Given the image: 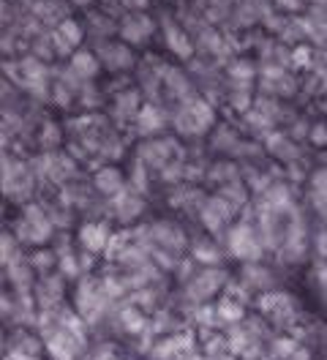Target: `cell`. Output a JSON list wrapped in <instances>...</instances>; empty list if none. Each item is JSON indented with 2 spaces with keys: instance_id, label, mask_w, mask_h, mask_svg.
Returning a JSON list of instances; mask_svg holds the SVG:
<instances>
[{
  "instance_id": "obj_23",
  "label": "cell",
  "mask_w": 327,
  "mask_h": 360,
  "mask_svg": "<svg viewBox=\"0 0 327 360\" xmlns=\"http://www.w3.org/2000/svg\"><path fill=\"white\" fill-rule=\"evenodd\" d=\"M259 207L264 210H276V213H289L295 207V200H292V191L286 183H278L273 180L264 191L259 194Z\"/></svg>"
},
{
  "instance_id": "obj_5",
  "label": "cell",
  "mask_w": 327,
  "mask_h": 360,
  "mask_svg": "<svg viewBox=\"0 0 327 360\" xmlns=\"http://www.w3.org/2000/svg\"><path fill=\"white\" fill-rule=\"evenodd\" d=\"M177 158H183V150H180L177 139H172V136H148L136 148V161H142L145 167L158 169V172L164 167H169L172 161H177Z\"/></svg>"
},
{
  "instance_id": "obj_45",
  "label": "cell",
  "mask_w": 327,
  "mask_h": 360,
  "mask_svg": "<svg viewBox=\"0 0 327 360\" xmlns=\"http://www.w3.org/2000/svg\"><path fill=\"white\" fill-rule=\"evenodd\" d=\"M308 139H311L316 148L327 145V120H319V123H314V126H311V134H308Z\"/></svg>"
},
{
  "instance_id": "obj_6",
  "label": "cell",
  "mask_w": 327,
  "mask_h": 360,
  "mask_svg": "<svg viewBox=\"0 0 327 360\" xmlns=\"http://www.w3.org/2000/svg\"><path fill=\"white\" fill-rule=\"evenodd\" d=\"M158 20L150 17L148 11H126L120 17V30L117 39H123L131 46H145L153 41V36L158 33Z\"/></svg>"
},
{
  "instance_id": "obj_9",
  "label": "cell",
  "mask_w": 327,
  "mask_h": 360,
  "mask_svg": "<svg viewBox=\"0 0 327 360\" xmlns=\"http://www.w3.org/2000/svg\"><path fill=\"white\" fill-rule=\"evenodd\" d=\"M44 344H46L49 355L55 360H74L77 352L82 349V333H77L68 325L58 322V325L44 330Z\"/></svg>"
},
{
  "instance_id": "obj_50",
  "label": "cell",
  "mask_w": 327,
  "mask_h": 360,
  "mask_svg": "<svg viewBox=\"0 0 327 360\" xmlns=\"http://www.w3.org/2000/svg\"><path fill=\"white\" fill-rule=\"evenodd\" d=\"M8 360H39V355H30V352H22V349H11V358Z\"/></svg>"
},
{
  "instance_id": "obj_2",
  "label": "cell",
  "mask_w": 327,
  "mask_h": 360,
  "mask_svg": "<svg viewBox=\"0 0 327 360\" xmlns=\"http://www.w3.org/2000/svg\"><path fill=\"white\" fill-rule=\"evenodd\" d=\"M55 221L49 219V210L39 202H27L22 207L20 219L14 224V238L27 246H46L55 235Z\"/></svg>"
},
{
  "instance_id": "obj_37",
  "label": "cell",
  "mask_w": 327,
  "mask_h": 360,
  "mask_svg": "<svg viewBox=\"0 0 327 360\" xmlns=\"http://www.w3.org/2000/svg\"><path fill=\"white\" fill-rule=\"evenodd\" d=\"M305 257V240H297V238H286L278 248V259L283 265H295Z\"/></svg>"
},
{
  "instance_id": "obj_38",
  "label": "cell",
  "mask_w": 327,
  "mask_h": 360,
  "mask_svg": "<svg viewBox=\"0 0 327 360\" xmlns=\"http://www.w3.org/2000/svg\"><path fill=\"white\" fill-rule=\"evenodd\" d=\"M216 316L218 319H224V322H238V319H243V306H240L235 297L226 295V297L216 306Z\"/></svg>"
},
{
  "instance_id": "obj_28",
  "label": "cell",
  "mask_w": 327,
  "mask_h": 360,
  "mask_svg": "<svg viewBox=\"0 0 327 360\" xmlns=\"http://www.w3.org/2000/svg\"><path fill=\"white\" fill-rule=\"evenodd\" d=\"M259 77V63H254L251 58H229L226 60V79L238 82V85H251Z\"/></svg>"
},
{
  "instance_id": "obj_25",
  "label": "cell",
  "mask_w": 327,
  "mask_h": 360,
  "mask_svg": "<svg viewBox=\"0 0 327 360\" xmlns=\"http://www.w3.org/2000/svg\"><path fill=\"white\" fill-rule=\"evenodd\" d=\"M259 309L267 316H273L276 322H281V319H289L295 314V300L281 290H270L259 297Z\"/></svg>"
},
{
  "instance_id": "obj_21",
  "label": "cell",
  "mask_w": 327,
  "mask_h": 360,
  "mask_svg": "<svg viewBox=\"0 0 327 360\" xmlns=\"http://www.w3.org/2000/svg\"><path fill=\"white\" fill-rule=\"evenodd\" d=\"M63 287H65V278L63 276H41L39 284L33 287V295H36V303L39 309H55L60 300H63Z\"/></svg>"
},
{
  "instance_id": "obj_18",
  "label": "cell",
  "mask_w": 327,
  "mask_h": 360,
  "mask_svg": "<svg viewBox=\"0 0 327 360\" xmlns=\"http://www.w3.org/2000/svg\"><path fill=\"white\" fill-rule=\"evenodd\" d=\"M161 79H164V96L172 98V101H186V98L194 96L191 74H188L186 68L169 66V63H167V66H164V74H161Z\"/></svg>"
},
{
  "instance_id": "obj_8",
  "label": "cell",
  "mask_w": 327,
  "mask_h": 360,
  "mask_svg": "<svg viewBox=\"0 0 327 360\" xmlns=\"http://www.w3.org/2000/svg\"><path fill=\"white\" fill-rule=\"evenodd\" d=\"M98 60L104 71L109 74H126L136 66V55H134V46L126 44L123 39H109V41H101V44H93Z\"/></svg>"
},
{
  "instance_id": "obj_11",
  "label": "cell",
  "mask_w": 327,
  "mask_h": 360,
  "mask_svg": "<svg viewBox=\"0 0 327 360\" xmlns=\"http://www.w3.org/2000/svg\"><path fill=\"white\" fill-rule=\"evenodd\" d=\"M226 281H229L226 270L218 268V265L199 270L191 281H186V297H188L191 303H207Z\"/></svg>"
},
{
  "instance_id": "obj_4",
  "label": "cell",
  "mask_w": 327,
  "mask_h": 360,
  "mask_svg": "<svg viewBox=\"0 0 327 360\" xmlns=\"http://www.w3.org/2000/svg\"><path fill=\"white\" fill-rule=\"evenodd\" d=\"M226 251L235 259H240V262H259V257L264 254V246H262L257 224H251V221H235V224L229 226Z\"/></svg>"
},
{
  "instance_id": "obj_14",
  "label": "cell",
  "mask_w": 327,
  "mask_h": 360,
  "mask_svg": "<svg viewBox=\"0 0 327 360\" xmlns=\"http://www.w3.org/2000/svg\"><path fill=\"white\" fill-rule=\"evenodd\" d=\"M145 210V200L139 191H134L131 186H126L120 194L109 197V213L120 221V224H134Z\"/></svg>"
},
{
  "instance_id": "obj_47",
  "label": "cell",
  "mask_w": 327,
  "mask_h": 360,
  "mask_svg": "<svg viewBox=\"0 0 327 360\" xmlns=\"http://www.w3.org/2000/svg\"><path fill=\"white\" fill-rule=\"evenodd\" d=\"M314 248H316V257L319 259H327V226L316 235V243H314Z\"/></svg>"
},
{
  "instance_id": "obj_31",
  "label": "cell",
  "mask_w": 327,
  "mask_h": 360,
  "mask_svg": "<svg viewBox=\"0 0 327 360\" xmlns=\"http://www.w3.org/2000/svg\"><path fill=\"white\" fill-rule=\"evenodd\" d=\"M205 178L207 183H213V186H226V183H235L240 180V167L235 161H229V158H221V161H213L207 169H205Z\"/></svg>"
},
{
  "instance_id": "obj_13",
  "label": "cell",
  "mask_w": 327,
  "mask_h": 360,
  "mask_svg": "<svg viewBox=\"0 0 327 360\" xmlns=\"http://www.w3.org/2000/svg\"><path fill=\"white\" fill-rule=\"evenodd\" d=\"M238 216V210L232 207V205L226 202L221 194H213V197H207L205 205H202V210H199V219H202V226L207 229V232H224L226 226L232 224V219Z\"/></svg>"
},
{
  "instance_id": "obj_7",
  "label": "cell",
  "mask_w": 327,
  "mask_h": 360,
  "mask_svg": "<svg viewBox=\"0 0 327 360\" xmlns=\"http://www.w3.org/2000/svg\"><path fill=\"white\" fill-rule=\"evenodd\" d=\"M161 41H164V49L174 55L177 60L188 63L196 55L194 36L177 22V17H161Z\"/></svg>"
},
{
  "instance_id": "obj_51",
  "label": "cell",
  "mask_w": 327,
  "mask_h": 360,
  "mask_svg": "<svg viewBox=\"0 0 327 360\" xmlns=\"http://www.w3.org/2000/svg\"><path fill=\"white\" fill-rule=\"evenodd\" d=\"M65 3H68V6H74V8H87L93 0H65Z\"/></svg>"
},
{
  "instance_id": "obj_26",
  "label": "cell",
  "mask_w": 327,
  "mask_h": 360,
  "mask_svg": "<svg viewBox=\"0 0 327 360\" xmlns=\"http://www.w3.org/2000/svg\"><path fill=\"white\" fill-rule=\"evenodd\" d=\"M6 276L11 281V287H17V292H30L33 287V276L36 270L30 265V257H14L11 262H6Z\"/></svg>"
},
{
  "instance_id": "obj_22",
  "label": "cell",
  "mask_w": 327,
  "mask_h": 360,
  "mask_svg": "<svg viewBox=\"0 0 327 360\" xmlns=\"http://www.w3.org/2000/svg\"><path fill=\"white\" fill-rule=\"evenodd\" d=\"M68 66H71V71H74L82 82H96L98 74L104 71L98 55H96V49H82V46L68 58Z\"/></svg>"
},
{
  "instance_id": "obj_44",
  "label": "cell",
  "mask_w": 327,
  "mask_h": 360,
  "mask_svg": "<svg viewBox=\"0 0 327 360\" xmlns=\"http://www.w3.org/2000/svg\"><path fill=\"white\" fill-rule=\"evenodd\" d=\"M308 202L319 216H327V188H308Z\"/></svg>"
},
{
  "instance_id": "obj_48",
  "label": "cell",
  "mask_w": 327,
  "mask_h": 360,
  "mask_svg": "<svg viewBox=\"0 0 327 360\" xmlns=\"http://www.w3.org/2000/svg\"><path fill=\"white\" fill-rule=\"evenodd\" d=\"M123 3V11H148L150 0H120Z\"/></svg>"
},
{
  "instance_id": "obj_49",
  "label": "cell",
  "mask_w": 327,
  "mask_h": 360,
  "mask_svg": "<svg viewBox=\"0 0 327 360\" xmlns=\"http://www.w3.org/2000/svg\"><path fill=\"white\" fill-rule=\"evenodd\" d=\"M314 276H316V278H319V281L327 287V262H325V259H319V262L314 265Z\"/></svg>"
},
{
  "instance_id": "obj_16",
  "label": "cell",
  "mask_w": 327,
  "mask_h": 360,
  "mask_svg": "<svg viewBox=\"0 0 327 360\" xmlns=\"http://www.w3.org/2000/svg\"><path fill=\"white\" fill-rule=\"evenodd\" d=\"M85 27H87V41L101 44V41H109V39H117L120 20H115L104 8H96V11H87Z\"/></svg>"
},
{
  "instance_id": "obj_39",
  "label": "cell",
  "mask_w": 327,
  "mask_h": 360,
  "mask_svg": "<svg viewBox=\"0 0 327 360\" xmlns=\"http://www.w3.org/2000/svg\"><path fill=\"white\" fill-rule=\"evenodd\" d=\"M314 55H316V46H308V44L292 46V58H289V66L311 68V63H314Z\"/></svg>"
},
{
  "instance_id": "obj_36",
  "label": "cell",
  "mask_w": 327,
  "mask_h": 360,
  "mask_svg": "<svg viewBox=\"0 0 327 360\" xmlns=\"http://www.w3.org/2000/svg\"><path fill=\"white\" fill-rule=\"evenodd\" d=\"M60 134H63L60 126L52 123V120H46V123H41V129H39V134H36V142H39V148H41L44 153H52V150L60 145V139H63Z\"/></svg>"
},
{
  "instance_id": "obj_30",
  "label": "cell",
  "mask_w": 327,
  "mask_h": 360,
  "mask_svg": "<svg viewBox=\"0 0 327 360\" xmlns=\"http://www.w3.org/2000/svg\"><path fill=\"white\" fill-rule=\"evenodd\" d=\"M240 142L243 139H240L238 129H232V126H216V131L210 134V148L216 153H224V156H235Z\"/></svg>"
},
{
  "instance_id": "obj_43",
  "label": "cell",
  "mask_w": 327,
  "mask_h": 360,
  "mask_svg": "<svg viewBox=\"0 0 327 360\" xmlns=\"http://www.w3.org/2000/svg\"><path fill=\"white\" fill-rule=\"evenodd\" d=\"M148 186H150V180H148V167H145L142 161H136L134 169H131V188L139 191V194H145Z\"/></svg>"
},
{
  "instance_id": "obj_20",
  "label": "cell",
  "mask_w": 327,
  "mask_h": 360,
  "mask_svg": "<svg viewBox=\"0 0 327 360\" xmlns=\"http://www.w3.org/2000/svg\"><path fill=\"white\" fill-rule=\"evenodd\" d=\"M167 112L161 110V104L158 101H148L142 110H139V115H136V120H134V126H136V131H139V136H155L158 131H164V126H167Z\"/></svg>"
},
{
  "instance_id": "obj_42",
  "label": "cell",
  "mask_w": 327,
  "mask_h": 360,
  "mask_svg": "<svg viewBox=\"0 0 327 360\" xmlns=\"http://www.w3.org/2000/svg\"><path fill=\"white\" fill-rule=\"evenodd\" d=\"M58 270H60V276H63V278H77V276L82 273V265H79L77 254L71 251V254H63V257H60V262H58Z\"/></svg>"
},
{
  "instance_id": "obj_40",
  "label": "cell",
  "mask_w": 327,
  "mask_h": 360,
  "mask_svg": "<svg viewBox=\"0 0 327 360\" xmlns=\"http://www.w3.org/2000/svg\"><path fill=\"white\" fill-rule=\"evenodd\" d=\"M77 101H79L85 110H96V107L101 104V90L96 88L93 82H85L82 90H79V98H77Z\"/></svg>"
},
{
  "instance_id": "obj_1",
  "label": "cell",
  "mask_w": 327,
  "mask_h": 360,
  "mask_svg": "<svg viewBox=\"0 0 327 360\" xmlns=\"http://www.w3.org/2000/svg\"><path fill=\"white\" fill-rule=\"evenodd\" d=\"M172 126L180 136H202L216 129V110L213 104H207V98L194 93L191 98L180 101V107L174 110Z\"/></svg>"
},
{
  "instance_id": "obj_24",
  "label": "cell",
  "mask_w": 327,
  "mask_h": 360,
  "mask_svg": "<svg viewBox=\"0 0 327 360\" xmlns=\"http://www.w3.org/2000/svg\"><path fill=\"white\" fill-rule=\"evenodd\" d=\"M93 188L101 197H115V194H120L126 188V175L117 167H112V164L98 167L96 175H93Z\"/></svg>"
},
{
  "instance_id": "obj_3",
  "label": "cell",
  "mask_w": 327,
  "mask_h": 360,
  "mask_svg": "<svg viewBox=\"0 0 327 360\" xmlns=\"http://www.w3.org/2000/svg\"><path fill=\"white\" fill-rule=\"evenodd\" d=\"M3 191L11 200H30L36 191V172L30 169V164H25L11 153L3 156Z\"/></svg>"
},
{
  "instance_id": "obj_12",
  "label": "cell",
  "mask_w": 327,
  "mask_h": 360,
  "mask_svg": "<svg viewBox=\"0 0 327 360\" xmlns=\"http://www.w3.org/2000/svg\"><path fill=\"white\" fill-rule=\"evenodd\" d=\"M142 98H145V93L139 88H123V90H115V96H112V104H109V117H112V123L115 126H129L136 120V115L139 110L145 107L142 104Z\"/></svg>"
},
{
  "instance_id": "obj_19",
  "label": "cell",
  "mask_w": 327,
  "mask_h": 360,
  "mask_svg": "<svg viewBox=\"0 0 327 360\" xmlns=\"http://www.w3.org/2000/svg\"><path fill=\"white\" fill-rule=\"evenodd\" d=\"M264 153H270V156H276L278 161L283 164H295V161H300V148H297V142H295V136H286L281 131H264Z\"/></svg>"
},
{
  "instance_id": "obj_34",
  "label": "cell",
  "mask_w": 327,
  "mask_h": 360,
  "mask_svg": "<svg viewBox=\"0 0 327 360\" xmlns=\"http://www.w3.org/2000/svg\"><path fill=\"white\" fill-rule=\"evenodd\" d=\"M58 262H60L58 251L49 246H36L33 254H30V265H33V270H36L39 276H49L52 270L58 268Z\"/></svg>"
},
{
  "instance_id": "obj_32",
  "label": "cell",
  "mask_w": 327,
  "mask_h": 360,
  "mask_svg": "<svg viewBox=\"0 0 327 360\" xmlns=\"http://www.w3.org/2000/svg\"><path fill=\"white\" fill-rule=\"evenodd\" d=\"M226 104L235 110V112H248L254 107V93H251V85H238V82H229L226 88Z\"/></svg>"
},
{
  "instance_id": "obj_41",
  "label": "cell",
  "mask_w": 327,
  "mask_h": 360,
  "mask_svg": "<svg viewBox=\"0 0 327 360\" xmlns=\"http://www.w3.org/2000/svg\"><path fill=\"white\" fill-rule=\"evenodd\" d=\"M273 6H276V11H281V14H289V17H297V14H303V11H308L311 0H273Z\"/></svg>"
},
{
  "instance_id": "obj_17",
  "label": "cell",
  "mask_w": 327,
  "mask_h": 360,
  "mask_svg": "<svg viewBox=\"0 0 327 360\" xmlns=\"http://www.w3.org/2000/svg\"><path fill=\"white\" fill-rule=\"evenodd\" d=\"M77 240H79V246L85 254H104L109 246V240H112V232H109L107 221H85V224L79 226V232H77Z\"/></svg>"
},
{
  "instance_id": "obj_10",
  "label": "cell",
  "mask_w": 327,
  "mask_h": 360,
  "mask_svg": "<svg viewBox=\"0 0 327 360\" xmlns=\"http://www.w3.org/2000/svg\"><path fill=\"white\" fill-rule=\"evenodd\" d=\"M52 39H55L58 58H71V55L87 41L85 20H77V17L68 14L65 20H60V22L52 27Z\"/></svg>"
},
{
  "instance_id": "obj_46",
  "label": "cell",
  "mask_w": 327,
  "mask_h": 360,
  "mask_svg": "<svg viewBox=\"0 0 327 360\" xmlns=\"http://www.w3.org/2000/svg\"><path fill=\"white\" fill-rule=\"evenodd\" d=\"M308 178H311V188H327V164L325 167H316Z\"/></svg>"
},
{
  "instance_id": "obj_33",
  "label": "cell",
  "mask_w": 327,
  "mask_h": 360,
  "mask_svg": "<svg viewBox=\"0 0 327 360\" xmlns=\"http://www.w3.org/2000/svg\"><path fill=\"white\" fill-rule=\"evenodd\" d=\"M218 194H221L226 202L232 205L235 210H245V207H248V200H251L248 183H243V180H235V183L221 186V188H218Z\"/></svg>"
},
{
  "instance_id": "obj_27",
  "label": "cell",
  "mask_w": 327,
  "mask_h": 360,
  "mask_svg": "<svg viewBox=\"0 0 327 360\" xmlns=\"http://www.w3.org/2000/svg\"><path fill=\"white\" fill-rule=\"evenodd\" d=\"M240 278H243V287H248V290H257V292L273 290V273L259 262H243Z\"/></svg>"
},
{
  "instance_id": "obj_15",
  "label": "cell",
  "mask_w": 327,
  "mask_h": 360,
  "mask_svg": "<svg viewBox=\"0 0 327 360\" xmlns=\"http://www.w3.org/2000/svg\"><path fill=\"white\" fill-rule=\"evenodd\" d=\"M194 44L196 55H205V58H213V60H226V55L232 49V46H226V36L210 22L194 33Z\"/></svg>"
},
{
  "instance_id": "obj_35",
  "label": "cell",
  "mask_w": 327,
  "mask_h": 360,
  "mask_svg": "<svg viewBox=\"0 0 327 360\" xmlns=\"http://www.w3.org/2000/svg\"><path fill=\"white\" fill-rule=\"evenodd\" d=\"M191 257H194L199 265L213 268V265L221 262L224 254H221V248H218L213 240H205V238H202V240H194V243H191Z\"/></svg>"
},
{
  "instance_id": "obj_29",
  "label": "cell",
  "mask_w": 327,
  "mask_h": 360,
  "mask_svg": "<svg viewBox=\"0 0 327 360\" xmlns=\"http://www.w3.org/2000/svg\"><path fill=\"white\" fill-rule=\"evenodd\" d=\"M207 200V194H202L199 188H191V186H186V183H177L172 188V194H169V205L172 207H180V210H202V205Z\"/></svg>"
}]
</instances>
